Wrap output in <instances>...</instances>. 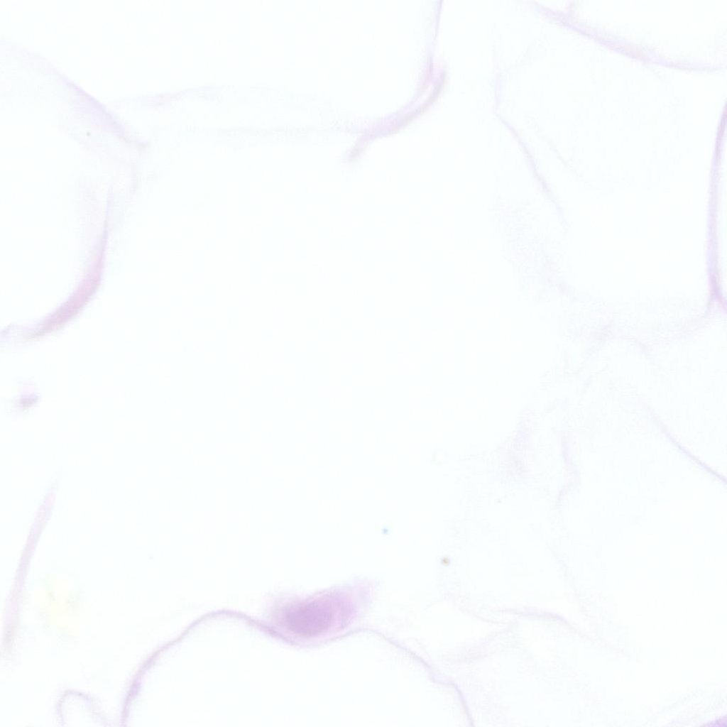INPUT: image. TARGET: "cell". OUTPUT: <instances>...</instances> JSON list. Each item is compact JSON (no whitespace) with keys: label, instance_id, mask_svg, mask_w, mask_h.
I'll list each match as a JSON object with an SVG mask.
<instances>
[{"label":"cell","instance_id":"1","mask_svg":"<svg viewBox=\"0 0 727 727\" xmlns=\"http://www.w3.org/2000/svg\"><path fill=\"white\" fill-rule=\"evenodd\" d=\"M337 609L332 600L316 598L289 608L283 619L286 626L294 633L312 636L329 628Z\"/></svg>","mask_w":727,"mask_h":727}]
</instances>
